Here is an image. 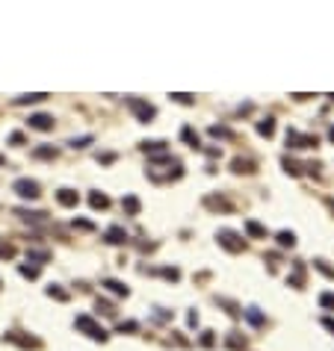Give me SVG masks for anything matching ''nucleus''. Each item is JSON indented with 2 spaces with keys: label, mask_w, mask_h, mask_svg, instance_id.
<instances>
[{
  "label": "nucleus",
  "mask_w": 334,
  "mask_h": 351,
  "mask_svg": "<svg viewBox=\"0 0 334 351\" xmlns=\"http://www.w3.org/2000/svg\"><path fill=\"white\" fill-rule=\"evenodd\" d=\"M74 325H77V328H80V331H86V336H92V339H98V342H106V331L104 328H101V325H98V322H95V319L92 316H77V322H74Z\"/></svg>",
  "instance_id": "1"
},
{
  "label": "nucleus",
  "mask_w": 334,
  "mask_h": 351,
  "mask_svg": "<svg viewBox=\"0 0 334 351\" xmlns=\"http://www.w3.org/2000/svg\"><path fill=\"white\" fill-rule=\"evenodd\" d=\"M216 239H219V245L228 248L231 254H237V251H243L246 248V242L240 239V233H234V230H219L216 233Z\"/></svg>",
  "instance_id": "2"
},
{
  "label": "nucleus",
  "mask_w": 334,
  "mask_h": 351,
  "mask_svg": "<svg viewBox=\"0 0 334 351\" xmlns=\"http://www.w3.org/2000/svg\"><path fill=\"white\" fill-rule=\"evenodd\" d=\"M319 139L317 136H305V133H299V130H287V148H317Z\"/></svg>",
  "instance_id": "3"
},
{
  "label": "nucleus",
  "mask_w": 334,
  "mask_h": 351,
  "mask_svg": "<svg viewBox=\"0 0 334 351\" xmlns=\"http://www.w3.org/2000/svg\"><path fill=\"white\" fill-rule=\"evenodd\" d=\"M127 106H130V109L136 112V118H139V121H145V124L154 118V106L145 104V101H139V98H127Z\"/></svg>",
  "instance_id": "4"
},
{
  "label": "nucleus",
  "mask_w": 334,
  "mask_h": 351,
  "mask_svg": "<svg viewBox=\"0 0 334 351\" xmlns=\"http://www.w3.org/2000/svg\"><path fill=\"white\" fill-rule=\"evenodd\" d=\"M12 189H15L18 195H21V198H39V183H35V180H30V177H21V180H15V183H12Z\"/></svg>",
  "instance_id": "5"
},
{
  "label": "nucleus",
  "mask_w": 334,
  "mask_h": 351,
  "mask_svg": "<svg viewBox=\"0 0 334 351\" xmlns=\"http://www.w3.org/2000/svg\"><path fill=\"white\" fill-rule=\"evenodd\" d=\"M104 239L109 242V245H122V242H127V230L119 228V225H113V228L104 233Z\"/></svg>",
  "instance_id": "6"
},
{
  "label": "nucleus",
  "mask_w": 334,
  "mask_h": 351,
  "mask_svg": "<svg viewBox=\"0 0 334 351\" xmlns=\"http://www.w3.org/2000/svg\"><path fill=\"white\" fill-rule=\"evenodd\" d=\"M56 201H59L62 207H77V204H80V195L74 192V189H59V192H56Z\"/></svg>",
  "instance_id": "7"
},
{
  "label": "nucleus",
  "mask_w": 334,
  "mask_h": 351,
  "mask_svg": "<svg viewBox=\"0 0 334 351\" xmlns=\"http://www.w3.org/2000/svg\"><path fill=\"white\" fill-rule=\"evenodd\" d=\"M30 127H33V130H53V118L51 115H45V112L30 115Z\"/></svg>",
  "instance_id": "8"
},
{
  "label": "nucleus",
  "mask_w": 334,
  "mask_h": 351,
  "mask_svg": "<svg viewBox=\"0 0 334 351\" xmlns=\"http://www.w3.org/2000/svg\"><path fill=\"white\" fill-rule=\"evenodd\" d=\"M231 168H234L237 174H254V162H251V159H243V157L234 159V162H231Z\"/></svg>",
  "instance_id": "9"
},
{
  "label": "nucleus",
  "mask_w": 334,
  "mask_h": 351,
  "mask_svg": "<svg viewBox=\"0 0 334 351\" xmlns=\"http://www.w3.org/2000/svg\"><path fill=\"white\" fill-rule=\"evenodd\" d=\"M6 339H9V342H18L21 348H39V339H33V336H18V334H6Z\"/></svg>",
  "instance_id": "10"
},
{
  "label": "nucleus",
  "mask_w": 334,
  "mask_h": 351,
  "mask_svg": "<svg viewBox=\"0 0 334 351\" xmlns=\"http://www.w3.org/2000/svg\"><path fill=\"white\" fill-rule=\"evenodd\" d=\"M89 204H92V210H106L109 207V198L104 192H92L89 195Z\"/></svg>",
  "instance_id": "11"
},
{
  "label": "nucleus",
  "mask_w": 334,
  "mask_h": 351,
  "mask_svg": "<svg viewBox=\"0 0 334 351\" xmlns=\"http://www.w3.org/2000/svg\"><path fill=\"white\" fill-rule=\"evenodd\" d=\"M204 207H210V210H231V204L225 198H216V195H207L204 198Z\"/></svg>",
  "instance_id": "12"
},
{
  "label": "nucleus",
  "mask_w": 334,
  "mask_h": 351,
  "mask_svg": "<svg viewBox=\"0 0 334 351\" xmlns=\"http://www.w3.org/2000/svg\"><path fill=\"white\" fill-rule=\"evenodd\" d=\"M246 233L248 236H254V239H266V228L264 225H257V222H251V218L246 222Z\"/></svg>",
  "instance_id": "13"
},
{
  "label": "nucleus",
  "mask_w": 334,
  "mask_h": 351,
  "mask_svg": "<svg viewBox=\"0 0 334 351\" xmlns=\"http://www.w3.org/2000/svg\"><path fill=\"white\" fill-rule=\"evenodd\" d=\"M278 245L281 248H293L296 245V233H293V230H281V233H278Z\"/></svg>",
  "instance_id": "14"
},
{
  "label": "nucleus",
  "mask_w": 334,
  "mask_h": 351,
  "mask_svg": "<svg viewBox=\"0 0 334 351\" xmlns=\"http://www.w3.org/2000/svg\"><path fill=\"white\" fill-rule=\"evenodd\" d=\"M228 348H231V351H246V336L231 334V336H228Z\"/></svg>",
  "instance_id": "15"
},
{
  "label": "nucleus",
  "mask_w": 334,
  "mask_h": 351,
  "mask_svg": "<svg viewBox=\"0 0 334 351\" xmlns=\"http://www.w3.org/2000/svg\"><path fill=\"white\" fill-rule=\"evenodd\" d=\"M257 133L261 136H272L275 133V118H264V121L257 124Z\"/></svg>",
  "instance_id": "16"
},
{
  "label": "nucleus",
  "mask_w": 334,
  "mask_h": 351,
  "mask_svg": "<svg viewBox=\"0 0 334 351\" xmlns=\"http://www.w3.org/2000/svg\"><path fill=\"white\" fill-rule=\"evenodd\" d=\"M180 136H183V142H187L190 148H198V133H195L193 127H183V130H180Z\"/></svg>",
  "instance_id": "17"
},
{
  "label": "nucleus",
  "mask_w": 334,
  "mask_h": 351,
  "mask_svg": "<svg viewBox=\"0 0 334 351\" xmlns=\"http://www.w3.org/2000/svg\"><path fill=\"white\" fill-rule=\"evenodd\" d=\"M12 257H15V245L6 242V239H0V260H12Z\"/></svg>",
  "instance_id": "18"
},
{
  "label": "nucleus",
  "mask_w": 334,
  "mask_h": 351,
  "mask_svg": "<svg viewBox=\"0 0 334 351\" xmlns=\"http://www.w3.org/2000/svg\"><path fill=\"white\" fill-rule=\"evenodd\" d=\"M122 207H124L127 212H130V215H136V212H139V201H136L133 195H127V198L122 201Z\"/></svg>",
  "instance_id": "19"
},
{
  "label": "nucleus",
  "mask_w": 334,
  "mask_h": 351,
  "mask_svg": "<svg viewBox=\"0 0 334 351\" xmlns=\"http://www.w3.org/2000/svg\"><path fill=\"white\" fill-rule=\"evenodd\" d=\"M104 286L109 289V292H116V295H127V286L119 281H104Z\"/></svg>",
  "instance_id": "20"
},
{
  "label": "nucleus",
  "mask_w": 334,
  "mask_h": 351,
  "mask_svg": "<svg viewBox=\"0 0 334 351\" xmlns=\"http://www.w3.org/2000/svg\"><path fill=\"white\" fill-rule=\"evenodd\" d=\"M281 162H284V168H287V174H293V177H296V174H302V165H299V162H293L290 157H284Z\"/></svg>",
  "instance_id": "21"
},
{
  "label": "nucleus",
  "mask_w": 334,
  "mask_h": 351,
  "mask_svg": "<svg viewBox=\"0 0 334 351\" xmlns=\"http://www.w3.org/2000/svg\"><path fill=\"white\" fill-rule=\"evenodd\" d=\"M314 269H319V272H322L325 278H334V269H331L328 263H325V260H314Z\"/></svg>",
  "instance_id": "22"
},
{
  "label": "nucleus",
  "mask_w": 334,
  "mask_h": 351,
  "mask_svg": "<svg viewBox=\"0 0 334 351\" xmlns=\"http://www.w3.org/2000/svg\"><path fill=\"white\" fill-rule=\"evenodd\" d=\"M48 95L45 92H39V95H24V98H18V104H35V101H45Z\"/></svg>",
  "instance_id": "23"
},
{
  "label": "nucleus",
  "mask_w": 334,
  "mask_h": 351,
  "mask_svg": "<svg viewBox=\"0 0 334 351\" xmlns=\"http://www.w3.org/2000/svg\"><path fill=\"white\" fill-rule=\"evenodd\" d=\"M319 304H322L325 310H334V292H322V295H319Z\"/></svg>",
  "instance_id": "24"
},
{
  "label": "nucleus",
  "mask_w": 334,
  "mask_h": 351,
  "mask_svg": "<svg viewBox=\"0 0 334 351\" xmlns=\"http://www.w3.org/2000/svg\"><path fill=\"white\" fill-rule=\"evenodd\" d=\"M48 295L56 301H68V292H62V289H56V286H48Z\"/></svg>",
  "instance_id": "25"
},
{
  "label": "nucleus",
  "mask_w": 334,
  "mask_h": 351,
  "mask_svg": "<svg viewBox=\"0 0 334 351\" xmlns=\"http://www.w3.org/2000/svg\"><path fill=\"white\" fill-rule=\"evenodd\" d=\"M21 275L33 281V278H39V269H35V266H21Z\"/></svg>",
  "instance_id": "26"
},
{
  "label": "nucleus",
  "mask_w": 334,
  "mask_h": 351,
  "mask_svg": "<svg viewBox=\"0 0 334 351\" xmlns=\"http://www.w3.org/2000/svg\"><path fill=\"white\" fill-rule=\"evenodd\" d=\"M210 136H216V139H219V136H222V139H228L231 130H228V127H210Z\"/></svg>",
  "instance_id": "27"
},
{
  "label": "nucleus",
  "mask_w": 334,
  "mask_h": 351,
  "mask_svg": "<svg viewBox=\"0 0 334 351\" xmlns=\"http://www.w3.org/2000/svg\"><path fill=\"white\" fill-rule=\"evenodd\" d=\"M35 157H39V159H51V157H56V151H53V148H39V151H35Z\"/></svg>",
  "instance_id": "28"
},
{
  "label": "nucleus",
  "mask_w": 334,
  "mask_h": 351,
  "mask_svg": "<svg viewBox=\"0 0 334 351\" xmlns=\"http://www.w3.org/2000/svg\"><path fill=\"white\" fill-rule=\"evenodd\" d=\"M246 316L251 319V322H254V325H261V322H264V316H261V313H257V307H248V310H246Z\"/></svg>",
  "instance_id": "29"
},
{
  "label": "nucleus",
  "mask_w": 334,
  "mask_h": 351,
  "mask_svg": "<svg viewBox=\"0 0 334 351\" xmlns=\"http://www.w3.org/2000/svg\"><path fill=\"white\" fill-rule=\"evenodd\" d=\"M95 307H98V310H101V313H113V304H109V301H95Z\"/></svg>",
  "instance_id": "30"
},
{
  "label": "nucleus",
  "mask_w": 334,
  "mask_h": 351,
  "mask_svg": "<svg viewBox=\"0 0 334 351\" xmlns=\"http://www.w3.org/2000/svg\"><path fill=\"white\" fill-rule=\"evenodd\" d=\"M177 104H193V95H183V92H177V95H172Z\"/></svg>",
  "instance_id": "31"
},
{
  "label": "nucleus",
  "mask_w": 334,
  "mask_h": 351,
  "mask_svg": "<svg viewBox=\"0 0 334 351\" xmlns=\"http://www.w3.org/2000/svg\"><path fill=\"white\" fill-rule=\"evenodd\" d=\"M201 345H207V348L213 345V331H204V334H201Z\"/></svg>",
  "instance_id": "32"
},
{
  "label": "nucleus",
  "mask_w": 334,
  "mask_h": 351,
  "mask_svg": "<svg viewBox=\"0 0 334 351\" xmlns=\"http://www.w3.org/2000/svg\"><path fill=\"white\" fill-rule=\"evenodd\" d=\"M89 142H92V136H83V139H74L71 145H74V148H86Z\"/></svg>",
  "instance_id": "33"
},
{
  "label": "nucleus",
  "mask_w": 334,
  "mask_h": 351,
  "mask_svg": "<svg viewBox=\"0 0 334 351\" xmlns=\"http://www.w3.org/2000/svg\"><path fill=\"white\" fill-rule=\"evenodd\" d=\"M119 331H136V322H122V325H119Z\"/></svg>",
  "instance_id": "34"
},
{
  "label": "nucleus",
  "mask_w": 334,
  "mask_h": 351,
  "mask_svg": "<svg viewBox=\"0 0 334 351\" xmlns=\"http://www.w3.org/2000/svg\"><path fill=\"white\" fill-rule=\"evenodd\" d=\"M9 142H12V145H24V133H12Z\"/></svg>",
  "instance_id": "35"
},
{
  "label": "nucleus",
  "mask_w": 334,
  "mask_h": 351,
  "mask_svg": "<svg viewBox=\"0 0 334 351\" xmlns=\"http://www.w3.org/2000/svg\"><path fill=\"white\" fill-rule=\"evenodd\" d=\"M116 159V154H98V162H113Z\"/></svg>",
  "instance_id": "36"
},
{
  "label": "nucleus",
  "mask_w": 334,
  "mask_h": 351,
  "mask_svg": "<svg viewBox=\"0 0 334 351\" xmlns=\"http://www.w3.org/2000/svg\"><path fill=\"white\" fill-rule=\"evenodd\" d=\"M322 325H325V328H328V331L334 334V319H322Z\"/></svg>",
  "instance_id": "37"
},
{
  "label": "nucleus",
  "mask_w": 334,
  "mask_h": 351,
  "mask_svg": "<svg viewBox=\"0 0 334 351\" xmlns=\"http://www.w3.org/2000/svg\"><path fill=\"white\" fill-rule=\"evenodd\" d=\"M328 139H331V142H334V127H331V130H328Z\"/></svg>",
  "instance_id": "38"
},
{
  "label": "nucleus",
  "mask_w": 334,
  "mask_h": 351,
  "mask_svg": "<svg viewBox=\"0 0 334 351\" xmlns=\"http://www.w3.org/2000/svg\"><path fill=\"white\" fill-rule=\"evenodd\" d=\"M328 207H331V210H334V201H331V198H328Z\"/></svg>",
  "instance_id": "39"
},
{
  "label": "nucleus",
  "mask_w": 334,
  "mask_h": 351,
  "mask_svg": "<svg viewBox=\"0 0 334 351\" xmlns=\"http://www.w3.org/2000/svg\"><path fill=\"white\" fill-rule=\"evenodd\" d=\"M0 165H6V159H3V157H0Z\"/></svg>",
  "instance_id": "40"
}]
</instances>
